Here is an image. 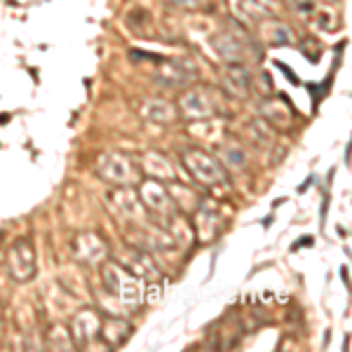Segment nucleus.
I'll return each mask as SVG.
<instances>
[{
    "label": "nucleus",
    "mask_w": 352,
    "mask_h": 352,
    "mask_svg": "<svg viewBox=\"0 0 352 352\" xmlns=\"http://www.w3.org/2000/svg\"><path fill=\"white\" fill-rule=\"evenodd\" d=\"M101 272H104L101 280H104L106 294H111V296L118 300L120 308L124 310L139 308L141 300H144V287H141V280L127 268V265L109 261Z\"/></svg>",
    "instance_id": "obj_1"
},
{
    "label": "nucleus",
    "mask_w": 352,
    "mask_h": 352,
    "mask_svg": "<svg viewBox=\"0 0 352 352\" xmlns=\"http://www.w3.org/2000/svg\"><path fill=\"white\" fill-rule=\"evenodd\" d=\"M134 188H136V195H139L141 204H144L146 214L155 219L157 226L169 228V226L179 219V207H176L167 184H162V181L151 179L148 176V179H141Z\"/></svg>",
    "instance_id": "obj_2"
},
{
    "label": "nucleus",
    "mask_w": 352,
    "mask_h": 352,
    "mask_svg": "<svg viewBox=\"0 0 352 352\" xmlns=\"http://www.w3.org/2000/svg\"><path fill=\"white\" fill-rule=\"evenodd\" d=\"M96 172L106 184L118 186V188H134L144 179L141 164L124 153H104L96 162Z\"/></svg>",
    "instance_id": "obj_3"
},
{
    "label": "nucleus",
    "mask_w": 352,
    "mask_h": 352,
    "mask_svg": "<svg viewBox=\"0 0 352 352\" xmlns=\"http://www.w3.org/2000/svg\"><path fill=\"white\" fill-rule=\"evenodd\" d=\"M212 47L226 64H249V61L261 59L258 47L252 43V38H247V33H242V28L237 31H221L217 36H212Z\"/></svg>",
    "instance_id": "obj_4"
},
{
    "label": "nucleus",
    "mask_w": 352,
    "mask_h": 352,
    "mask_svg": "<svg viewBox=\"0 0 352 352\" xmlns=\"http://www.w3.org/2000/svg\"><path fill=\"white\" fill-rule=\"evenodd\" d=\"M181 162L188 169V174L202 186H219L228 181V169L212 153L202 148H186L181 153Z\"/></svg>",
    "instance_id": "obj_5"
},
{
    "label": "nucleus",
    "mask_w": 352,
    "mask_h": 352,
    "mask_svg": "<svg viewBox=\"0 0 352 352\" xmlns=\"http://www.w3.org/2000/svg\"><path fill=\"white\" fill-rule=\"evenodd\" d=\"M5 268H8L10 277L14 282H31L38 272V261H36V249L28 237L16 240L12 247L5 254Z\"/></svg>",
    "instance_id": "obj_6"
},
{
    "label": "nucleus",
    "mask_w": 352,
    "mask_h": 352,
    "mask_svg": "<svg viewBox=\"0 0 352 352\" xmlns=\"http://www.w3.org/2000/svg\"><path fill=\"white\" fill-rule=\"evenodd\" d=\"M179 111H181V116L188 118V120H209V118L217 116L221 109H219V101L214 92L202 89V87H190L181 94Z\"/></svg>",
    "instance_id": "obj_7"
},
{
    "label": "nucleus",
    "mask_w": 352,
    "mask_h": 352,
    "mask_svg": "<svg viewBox=\"0 0 352 352\" xmlns=\"http://www.w3.org/2000/svg\"><path fill=\"white\" fill-rule=\"evenodd\" d=\"M73 254L87 265H99L109 258V244L96 232H82L73 240Z\"/></svg>",
    "instance_id": "obj_8"
},
{
    "label": "nucleus",
    "mask_w": 352,
    "mask_h": 352,
    "mask_svg": "<svg viewBox=\"0 0 352 352\" xmlns=\"http://www.w3.org/2000/svg\"><path fill=\"white\" fill-rule=\"evenodd\" d=\"M192 80H195V66L186 64V61H162L155 71V82L169 89L188 87Z\"/></svg>",
    "instance_id": "obj_9"
},
{
    "label": "nucleus",
    "mask_w": 352,
    "mask_h": 352,
    "mask_svg": "<svg viewBox=\"0 0 352 352\" xmlns=\"http://www.w3.org/2000/svg\"><path fill=\"white\" fill-rule=\"evenodd\" d=\"M101 317L104 315L96 310H82L80 315L73 317V322H71L73 345H87V343H92V340H99Z\"/></svg>",
    "instance_id": "obj_10"
},
{
    "label": "nucleus",
    "mask_w": 352,
    "mask_h": 352,
    "mask_svg": "<svg viewBox=\"0 0 352 352\" xmlns=\"http://www.w3.org/2000/svg\"><path fill=\"white\" fill-rule=\"evenodd\" d=\"M129 333H132V324H129L127 320H122V317H101V331H99V338L106 340V343L111 345V348H120L124 340L129 338Z\"/></svg>",
    "instance_id": "obj_11"
},
{
    "label": "nucleus",
    "mask_w": 352,
    "mask_h": 352,
    "mask_svg": "<svg viewBox=\"0 0 352 352\" xmlns=\"http://www.w3.org/2000/svg\"><path fill=\"white\" fill-rule=\"evenodd\" d=\"M141 172L148 174L151 179H157L162 184H169V181H179L176 179V169L174 164L169 162V157H164L162 153H148L141 162Z\"/></svg>",
    "instance_id": "obj_12"
},
{
    "label": "nucleus",
    "mask_w": 352,
    "mask_h": 352,
    "mask_svg": "<svg viewBox=\"0 0 352 352\" xmlns=\"http://www.w3.org/2000/svg\"><path fill=\"white\" fill-rule=\"evenodd\" d=\"M223 85L230 94L235 96H249L252 94V73L247 66L240 64H228V68L223 71Z\"/></svg>",
    "instance_id": "obj_13"
},
{
    "label": "nucleus",
    "mask_w": 352,
    "mask_h": 352,
    "mask_svg": "<svg viewBox=\"0 0 352 352\" xmlns=\"http://www.w3.org/2000/svg\"><path fill=\"white\" fill-rule=\"evenodd\" d=\"M141 116L146 118V120L151 122H157V124H164V122H172L176 116H179V111H176L174 104H169V101H162V99H144L139 106Z\"/></svg>",
    "instance_id": "obj_14"
},
{
    "label": "nucleus",
    "mask_w": 352,
    "mask_h": 352,
    "mask_svg": "<svg viewBox=\"0 0 352 352\" xmlns=\"http://www.w3.org/2000/svg\"><path fill=\"white\" fill-rule=\"evenodd\" d=\"M219 160L223 164L226 169H232V172H240V169L247 167L249 162V153L244 148L242 144H237V141H226V144L219 146Z\"/></svg>",
    "instance_id": "obj_15"
},
{
    "label": "nucleus",
    "mask_w": 352,
    "mask_h": 352,
    "mask_svg": "<svg viewBox=\"0 0 352 352\" xmlns=\"http://www.w3.org/2000/svg\"><path fill=\"white\" fill-rule=\"evenodd\" d=\"M292 28L285 26L282 21H268L265 24V36H268V43L272 45H287L292 43Z\"/></svg>",
    "instance_id": "obj_16"
},
{
    "label": "nucleus",
    "mask_w": 352,
    "mask_h": 352,
    "mask_svg": "<svg viewBox=\"0 0 352 352\" xmlns=\"http://www.w3.org/2000/svg\"><path fill=\"white\" fill-rule=\"evenodd\" d=\"M298 14H312L315 12V0H287Z\"/></svg>",
    "instance_id": "obj_17"
},
{
    "label": "nucleus",
    "mask_w": 352,
    "mask_h": 352,
    "mask_svg": "<svg viewBox=\"0 0 352 352\" xmlns=\"http://www.w3.org/2000/svg\"><path fill=\"white\" fill-rule=\"evenodd\" d=\"M172 5H176V8H188V10H197L202 8L204 0H169Z\"/></svg>",
    "instance_id": "obj_18"
}]
</instances>
